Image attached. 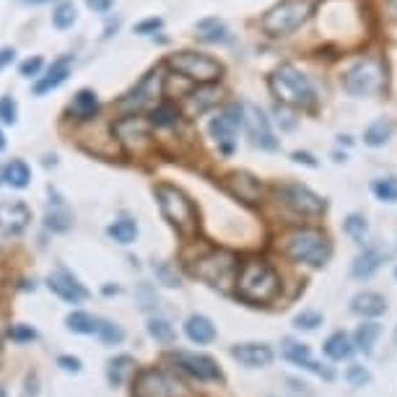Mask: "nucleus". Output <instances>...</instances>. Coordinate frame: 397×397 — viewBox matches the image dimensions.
Listing matches in <instances>:
<instances>
[{
	"instance_id": "nucleus-42",
	"label": "nucleus",
	"mask_w": 397,
	"mask_h": 397,
	"mask_svg": "<svg viewBox=\"0 0 397 397\" xmlns=\"http://www.w3.org/2000/svg\"><path fill=\"white\" fill-rule=\"evenodd\" d=\"M153 273H156V278H159L164 285H169V288H177V285H179V273H177V267H172L169 263H156L153 265Z\"/></svg>"
},
{
	"instance_id": "nucleus-26",
	"label": "nucleus",
	"mask_w": 397,
	"mask_h": 397,
	"mask_svg": "<svg viewBox=\"0 0 397 397\" xmlns=\"http://www.w3.org/2000/svg\"><path fill=\"white\" fill-rule=\"evenodd\" d=\"M96 109H99V99H96V94L89 91V89H83V91H78L73 96L71 112L76 114L78 120H89V117H94Z\"/></svg>"
},
{
	"instance_id": "nucleus-23",
	"label": "nucleus",
	"mask_w": 397,
	"mask_h": 397,
	"mask_svg": "<svg viewBox=\"0 0 397 397\" xmlns=\"http://www.w3.org/2000/svg\"><path fill=\"white\" fill-rule=\"evenodd\" d=\"M351 309H353L356 315H364V317H379L387 312V301H385V296L374 294V291H364V294L353 296Z\"/></svg>"
},
{
	"instance_id": "nucleus-10",
	"label": "nucleus",
	"mask_w": 397,
	"mask_h": 397,
	"mask_svg": "<svg viewBox=\"0 0 397 397\" xmlns=\"http://www.w3.org/2000/svg\"><path fill=\"white\" fill-rule=\"evenodd\" d=\"M242 120H245L242 104H229L224 112L218 114V117H213L211 125H208V132L213 135V141L221 145V151L224 153L234 151V138H236V130H239Z\"/></svg>"
},
{
	"instance_id": "nucleus-49",
	"label": "nucleus",
	"mask_w": 397,
	"mask_h": 397,
	"mask_svg": "<svg viewBox=\"0 0 397 397\" xmlns=\"http://www.w3.org/2000/svg\"><path fill=\"white\" fill-rule=\"evenodd\" d=\"M39 395V379H37V374H29L26 377V392H24V397H37Z\"/></svg>"
},
{
	"instance_id": "nucleus-50",
	"label": "nucleus",
	"mask_w": 397,
	"mask_h": 397,
	"mask_svg": "<svg viewBox=\"0 0 397 397\" xmlns=\"http://www.w3.org/2000/svg\"><path fill=\"white\" fill-rule=\"evenodd\" d=\"M86 3H89V8L96 10V13H107V10L112 8L114 0H86Z\"/></svg>"
},
{
	"instance_id": "nucleus-20",
	"label": "nucleus",
	"mask_w": 397,
	"mask_h": 397,
	"mask_svg": "<svg viewBox=\"0 0 397 397\" xmlns=\"http://www.w3.org/2000/svg\"><path fill=\"white\" fill-rule=\"evenodd\" d=\"M226 187H229V193L236 195V197H239V200H245V203H255L257 197H260V193H263L260 179L252 177V174H247V172L231 174V177L226 179Z\"/></svg>"
},
{
	"instance_id": "nucleus-36",
	"label": "nucleus",
	"mask_w": 397,
	"mask_h": 397,
	"mask_svg": "<svg viewBox=\"0 0 397 397\" xmlns=\"http://www.w3.org/2000/svg\"><path fill=\"white\" fill-rule=\"evenodd\" d=\"M371 193L377 195L382 203H397V177H385L371 184Z\"/></svg>"
},
{
	"instance_id": "nucleus-39",
	"label": "nucleus",
	"mask_w": 397,
	"mask_h": 397,
	"mask_svg": "<svg viewBox=\"0 0 397 397\" xmlns=\"http://www.w3.org/2000/svg\"><path fill=\"white\" fill-rule=\"evenodd\" d=\"M96 335L102 337L107 346H117V343H123L125 333L117 325L107 322V319H96Z\"/></svg>"
},
{
	"instance_id": "nucleus-18",
	"label": "nucleus",
	"mask_w": 397,
	"mask_h": 397,
	"mask_svg": "<svg viewBox=\"0 0 397 397\" xmlns=\"http://www.w3.org/2000/svg\"><path fill=\"white\" fill-rule=\"evenodd\" d=\"M231 356H234L242 367L263 369V367H270L273 351L267 346H263V343H242V346L231 348Z\"/></svg>"
},
{
	"instance_id": "nucleus-33",
	"label": "nucleus",
	"mask_w": 397,
	"mask_h": 397,
	"mask_svg": "<svg viewBox=\"0 0 397 397\" xmlns=\"http://www.w3.org/2000/svg\"><path fill=\"white\" fill-rule=\"evenodd\" d=\"M68 330L71 333H78V335H91L96 333V319L91 315H86V312H71L68 315Z\"/></svg>"
},
{
	"instance_id": "nucleus-15",
	"label": "nucleus",
	"mask_w": 397,
	"mask_h": 397,
	"mask_svg": "<svg viewBox=\"0 0 397 397\" xmlns=\"http://www.w3.org/2000/svg\"><path fill=\"white\" fill-rule=\"evenodd\" d=\"M117 138L130 148V151H141L143 145H148V123L143 117H123L120 123H114Z\"/></svg>"
},
{
	"instance_id": "nucleus-53",
	"label": "nucleus",
	"mask_w": 397,
	"mask_h": 397,
	"mask_svg": "<svg viewBox=\"0 0 397 397\" xmlns=\"http://www.w3.org/2000/svg\"><path fill=\"white\" fill-rule=\"evenodd\" d=\"M294 161H299V164H306V166H317V161L309 156V153H304V151H296L294 153Z\"/></svg>"
},
{
	"instance_id": "nucleus-34",
	"label": "nucleus",
	"mask_w": 397,
	"mask_h": 397,
	"mask_svg": "<svg viewBox=\"0 0 397 397\" xmlns=\"http://www.w3.org/2000/svg\"><path fill=\"white\" fill-rule=\"evenodd\" d=\"M195 29L200 31L197 37L203 42H224L226 39V26L218 19H203Z\"/></svg>"
},
{
	"instance_id": "nucleus-13",
	"label": "nucleus",
	"mask_w": 397,
	"mask_h": 397,
	"mask_svg": "<svg viewBox=\"0 0 397 397\" xmlns=\"http://www.w3.org/2000/svg\"><path fill=\"white\" fill-rule=\"evenodd\" d=\"M242 109H245V120H242V125L247 127L252 143L260 145V148H265V151H275V148H278V141L273 138L270 120L265 117L263 109H260L257 104H242Z\"/></svg>"
},
{
	"instance_id": "nucleus-32",
	"label": "nucleus",
	"mask_w": 397,
	"mask_h": 397,
	"mask_svg": "<svg viewBox=\"0 0 397 397\" xmlns=\"http://www.w3.org/2000/svg\"><path fill=\"white\" fill-rule=\"evenodd\" d=\"M379 335H382V327H379L377 322L361 325L356 330V348L364 351V353H371V348H374V343L379 340Z\"/></svg>"
},
{
	"instance_id": "nucleus-58",
	"label": "nucleus",
	"mask_w": 397,
	"mask_h": 397,
	"mask_svg": "<svg viewBox=\"0 0 397 397\" xmlns=\"http://www.w3.org/2000/svg\"><path fill=\"white\" fill-rule=\"evenodd\" d=\"M0 397H6V392H3V389H0Z\"/></svg>"
},
{
	"instance_id": "nucleus-8",
	"label": "nucleus",
	"mask_w": 397,
	"mask_h": 397,
	"mask_svg": "<svg viewBox=\"0 0 397 397\" xmlns=\"http://www.w3.org/2000/svg\"><path fill=\"white\" fill-rule=\"evenodd\" d=\"M193 273L197 275L200 281H205L208 285L229 288L236 273V257L231 255V252H224V249L211 252V255H205L203 260H197Z\"/></svg>"
},
{
	"instance_id": "nucleus-11",
	"label": "nucleus",
	"mask_w": 397,
	"mask_h": 397,
	"mask_svg": "<svg viewBox=\"0 0 397 397\" xmlns=\"http://www.w3.org/2000/svg\"><path fill=\"white\" fill-rule=\"evenodd\" d=\"M161 83H164V68H153L151 73H145L135 89H132L127 96L120 99V107L123 109H143V107H153L156 99L161 96Z\"/></svg>"
},
{
	"instance_id": "nucleus-29",
	"label": "nucleus",
	"mask_w": 397,
	"mask_h": 397,
	"mask_svg": "<svg viewBox=\"0 0 397 397\" xmlns=\"http://www.w3.org/2000/svg\"><path fill=\"white\" fill-rule=\"evenodd\" d=\"M31 179V172H29V166L24 161H10L8 166H3V182H8L10 187H16V190H24L26 184H29Z\"/></svg>"
},
{
	"instance_id": "nucleus-16",
	"label": "nucleus",
	"mask_w": 397,
	"mask_h": 397,
	"mask_svg": "<svg viewBox=\"0 0 397 397\" xmlns=\"http://www.w3.org/2000/svg\"><path fill=\"white\" fill-rule=\"evenodd\" d=\"M31 221V211L19 200L0 203V231L3 234H21Z\"/></svg>"
},
{
	"instance_id": "nucleus-21",
	"label": "nucleus",
	"mask_w": 397,
	"mask_h": 397,
	"mask_svg": "<svg viewBox=\"0 0 397 397\" xmlns=\"http://www.w3.org/2000/svg\"><path fill=\"white\" fill-rule=\"evenodd\" d=\"M71 65H73V55H62V58H58V60L50 65L47 76L37 81V86H34V94H39V96H42V94L52 91V89H58L60 83H65V78L71 76Z\"/></svg>"
},
{
	"instance_id": "nucleus-5",
	"label": "nucleus",
	"mask_w": 397,
	"mask_h": 397,
	"mask_svg": "<svg viewBox=\"0 0 397 397\" xmlns=\"http://www.w3.org/2000/svg\"><path fill=\"white\" fill-rule=\"evenodd\" d=\"M285 255L296 260V263H306V265H325L330 260V242L325 234H319L315 229H296L285 236Z\"/></svg>"
},
{
	"instance_id": "nucleus-31",
	"label": "nucleus",
	"mask_w": 397,
	"mask_h": 397,
	"mask_svg": "<svg viewBox=\"0 0 397 397\" xmlns=\"http://www.w3.org/2000/svg\"><path fill=\"white\" fill-rule=\"evenodd\" d=\"M107 234L112 236L114 242H120V245H130V242H135V236H138V224L130 221V218H120V221H114L107 229Z\"/></svg>"
},
{
	"instance_id": "nucleus-6",
	"label": "nucleus",
	"mask_w": 397,
	"mask_h": 397,
	"mask_svg": "<svg viewBox=\"0 0 397 397\" xmlns=\"http://www.w3.org/2000/svg\"><path fill=\"white\" fill-rule=\"evenodd\" d=\"M270 89L281 102L294 104V107H306V104L315 102V89H312L309 78L288 62L270 76Z\"/></svg>"
},
{
	"instance_id": "nucleus-1",
	"label": "nucleus",
	"mask_w": 397,
	"mask_h": 397,
	"mask_svg": "<svg viewBox=\"0 0 397 397\" xmlns=\"http://www.w3.org/2000/svg\"><path fill=\"white\" fill-rule=\"evenodd\" d=\"M343 86L351 96H379L387 86V65L377 55H367L343 76Z\"/></svg>"
},
{
	"instance_id": "nucleus-7",
	"label": "nucleus",
	"mask_w": 397,
	"mask_h": 397,
	"mask_svg": "<svg viewBox=\"0 0 397 397\" xmlns=\"http://www.w3.org/2000/svg\"><path fill=\"white\" fill-rule=\"evenodd\" d=\"M169 65H172L177 73H182L184 78H193V81L203 83H213L221 78V73H224V65L218 60H213L211 55H203V52H177L169 58Z\"/></svg>"
},
{
	"instance_id": "nucleus-25",
	"label": "nucleus",
	"mask_w": 397,
	"mask_h": 397,
	"mask_svg": "<svg viewBox=\"0 0 397 397\" xmlns=\"http://www.w3.org/2000/svg\"><path fill=\"white\" fill-rule=\"evenodd\" d=\"M218 96L221 94L211 89V86H203V89H197L187 96V112L190 114H203L205 109H211L213 104H218Z\"/></svg>"
},
{
	"instance_id": "nucleus-30",
	"label": "nucleus",
	"mask_w": 397,
	"mask_h": 397,
	"mask_svg": "<svg viewBox=\"0 0 397 397\" xmlns=\"http://www.w3.org/2000/svg\"><path fill=\"white\" fill-rule=\"evenodd\" d=\"M132 367H135V361H132L130 356H117L109 361V369H107V377H109V385L112 387H120L125 379H127V374L132 371Z\"/></svg>"
},
{
	"instance_id": "nucleus-44",
	"label": "nucleus",
	"mask_w": 397,
	"mask_h": 397,
	"mask_svg": "<svg viewBox=\"0 0 397 397\" xmlns=\"http://www.w3.org/2000/svg\"><path fill=\"white\" fill-rule=\"evenodd\" d=\"M294 325L299 330H317V327L322 325V315L319 312H301V315H296Z\"/></svg>"
},
{
	"instance_id": "nucleus-51",
	"label": "nucleus",
	"mask_w": 397,
	"mask_h": 397,
	"mask_svg": "<svg viewBox=\"0 0 397 397\" xmlns=\"http://www.w3.org/2000/svg\"><path fill=\"white\" fill-rule=\"evenodd\" d=\"M159 26H161V19H148V21H143V24H138L135 31H138V34H145V31H156Z\"/></svg>"
},
{
	"instance_id": "nucleus-52",
	"label": "nucleus",
	"mask_w": 397,
	"mask_h": 397,
	"mask_svg": "<svg viewBox=\"0 0 397 397\" xmlns=\"http://www.w3.org/2000/svg\"><path fill=\"white\" fill-rule=\"evenodd\" d=\"M13 58H16V50H13V47H3V50H0V71H3L6 65H10Z\"/></svg>"
},
{
	"instance_id": "nucleus-43",
	"label": "nucleus",
	"mask_w": 397,
	"mask_h": 397,
	"mask_svg": "<svg viewBox=\"0 0 397 397\" xmlns=\"http://www.w3.org/2000/svg\"><path fill=\"white\" fill-rule=\"evenodd\" d=\"M16 114H19L16 99H13V96H3V99H0V123L13 125L16 123Z\"/></svg>"
},
{
	"instance_id": "nucleus-28",
	"label": "nucleus",
	"mask_w": 397,
	"mask_h": 397,
	"mask_svg": "<svg viewBox=\"0 0 397 397\" xmlns=\"http://www.w3.org/2000/svg\"><path fill=\"white\" fill-rule=\"evenodd\" d=\"M392 130H395V125L389 120H377V123H371L364 130V143L371 145V148H379V145H385L392 138Z\"/></svg>"
},
{
	"instance_id": "nucleus-24",
	"label": "nucleus",
	"mask_w": 397,
	"mask_h": 397,
	"mask_svg": "<svg viewBox=\"0 0 397 397\" xmlns=\"http://www.w3.org/2000/svg\"><path fill=\"white\" fill-rule=\"evenodd\" d=\"M382 263H385V252H382L379 247H369V249H364V252L356 257L351 273L356 275V278H369V275L377 273L379 267H382Z\"/></svg>"
},
{
	"instance_id": "nucleus-55",
	"label": "nucleus",
	"mask_w": 397,
	"mask_h": 397,
	"mask_svg": "<svg viewBox=\"0 0 397 397\" xmlns=\"http://www.w3.org/2000/svg\"><path fill=\"white\" fill-rule=\"evenodd\" d=\"M6 148V138H3V132H0V151Z\"/></svg>"
},
{
	"instance_id": "nucleus-3",
	"label": "nucleus",
	"mask_w": 397,
	"mask_h": 397,
	"mask_svg": "<svg viewBox=\"0 0 397 397\" xmlns=\"http://www.w3.org/2000/svg\"><path fill=\"white\" fill-rule=\"evenodd\" d=\"M312 10H315L312 0H281L263 16L265 34L267 37H288L299 26H304Z\"/></svg>"
},
{
	"instance_id": "nucleus-14",
	"label": "nucleus",
	"mask_w": 397,
	"mask_h": 397,
	"mask_svg": "<svg viewBox=\"0 0 397 397\" xmlns=\"http://www.w3.org/2000/svg\"><path fill=\"white\" fill-rule=\"evenodd\" d=\"M169 361H174L177 367L187 371L190 377L200 379V382H215V379H221V371L215 367L213 358L208 356H197V353H187V351H177L169 356Z\"/></svg>"
},
{
	"instance_id": "nucleus-27",
	"label": "nucleus",
	"mask_w": 397,
	"mask_h": 397,
	"mask_svg": "<svg viewBox=\"0 0 397 397\" xmlns=\"http://www.w3.org/2000/svg\"><path fill=\"white\" fill-rule=\"evenodd\" d=\"M353 353V346H351V337L346 333H333V335L325 340V356L333 358V361H343Z\"/></svg>"
},
{
	"instance_id": "nucleus-37",
	"label": "nucleus",
	"mask_w": 397,
	"mask_h": 397,
	"mask_svg": "<svg viewBox=\"0 0 397 397\" xmlns=\"http://www.w3.org/2000/svg\"><path fill=\"white\" fill-rule=\"evenodd\" d=\"M148 333H151V337H156L159 343H164V346L174 343V327L169 325L164 317H153V319H148Z\"/></svg>"
},
{
	"instance_id": "nucleus-48",
	"label": "nucleus",
	"mask_w": 397,
	"mask_h": 397,
	"mask_svg": "<svg viewBox=\"0 0 397 397\" xmlns=\"http://www.w3.org/2000/svg\"><path fill=\"white\" fill-rule=\"evenodd\" d=\"M58 367L65 369V371L78 374V371H81V361H78L76 356H60V358H58Z\"/></svg>"
},
{
	"instance_id": "nucleus-46",
	"label": "nucleus",
	"mask_w": 397,
	"mask_h": 397,
	"mask_svg": "<svg viewBox=\"0 0 397 397\" xmlns=\"http://www.w3.org/2000/svg\"><path fill=\"white\" fill-rule=\"evenodd\" d=\"M10 337H13V340H19V343H26V340H34L37 333H34L31 327L16 325V327H10Z\"/></svg>"
},
{
	"instance_id": "nucleus-41",
	"label": "nucleus",
	"mask_w": 397,
	"mask_h": 397,
	"mask_svg": "<svg viewBox=\"0 0 397 397\" xmlns=\"http://www.w3.org/2000/svg\"><path fill=\"white\" fill-rule=\"evenodd\" d=\"M156 127H174V125L179 123V112L174 109L172 104H164V107H156V112H153V120H151Z\"/></svg>"
},
{
	"instance_id": "nucleus-38",
	"label": "nucleus",
	"mask_w": 397,
	"mask_h": 397,
	"mask_svg": "<svg viewBox=\"0 0 397 397\" xmlns=\"http://www.w3.org/2000/svg\"><path fill=\"white\" fill-rule=\"evenodd\" d=\"M44 224H47V229H52V231H68L73 224V213L65 205H60L58 211H50V213H47Z\"/></svg>"
},
{
	"instance_id": "nucleus-12",
	"label": "nucleus",
	"mask_w": 397,
	"mask_h": 397,
	"mask_svg": "<svg viewBox=\"0 0 397 397\" xmlns=\"http://www.w3.org/2000/svg\"><path fill=\"white\" fill-rule=\"evenodd\" d=\"M278 195H281V200H283L291 211H296V213H301V215L322 213V211H325V200L317 193H312L306 184H296V182L283 184V187L278 190Z\"/></svg>"
},
{
	"instance_id": "nucleus-35",
	"label": "nucleus",
	"mask_w": 397,
	"mask_h": 397,
	"mask_svg": "<svg viewBox=\"0 0 397 397\" xmlns=\"http://www.w3.org/2000/svg\"><path fill=\"white\" fill-rule=\"evenodd\" d=\"M76 19H78V10H76V6H73L71 0H68V3H60V6L55 8V13H52V24H55L58 29H71L73 24H76Z\"/></svg>"
},
{
	"instance_id": "nucleus-59",
	"label": "nucleus",
	"mask_w": 397,
	"mask_h": 397,
	"mask_svg": "<svg viewBox=\"0 0 397 397\" xmlns=\"http://www.w3.org/2000/svg\"><path fill=\"white\" fill-rule=\"evenodd\" d=\"M395 340H397V330H395Z\"/></svg>"
},
{
	"instance_id": "nucleus-47",
	"label": "nucleus",
	"mask_w": 397,
	"mask_h": 397,
	"mask_svg": "<svg viewBox=\"0 0 397 397\" xmlns=\"http://www.w3.org/2000/svg\"><path fill=\"white\" fill-rule=\"evenodd\" d=\"M42 68V58H29V60L21 62V76H26V78H31V76H37Z\"/></svg>"
},
{
	"instance_id": "nucleus-19",
	"label": "nucleus",
	"mask_w": 397,
	"mask_h": 397,
	"mask_svg": "<svg viewBox=\"0 0 397 397\" xmlns=\"http://www.w3.org/2000/svg\"><path fill=\"white\" fill-rule=\"evenodd\" d=\"M281 351H283V358H285V361H291V364H296V367L309 369V371H315V374H319V377H325V379L333 377V371L322 369V367H319V364L315 361V358H312V353H309V348H306L304 343H296V340H285Z\"/></svg>"
},
{
	"instance_id": "nucleus-40",
	"label": "nucleus",
	"mask_w": 397,
	"mask_h": 397,
	"mask_svg": "<svg viewBox=\"0 0 397 397\" xmlns=\"http://www.w3.org/2000/svg\"><path fill=\"white\" fill-rule=\"evenodd\" d=\"M346 234L351 236V239H356V242H364L369 234V224H367V218L364 215H348L346 218Z\"/></svg>"
},
{
	"instance_id": "nucleus-2",
	"label": "nucleus",
	"mask_w": 397,
	"mask_h": 397,
	"mask_svg": "<svg viewBox=\"0 0 397 397\" xmlns=\"http://www.w3.org/2000/svg\"><path fill=\"white\" fill-rule=\"evenodd\" d=\"M239 296L252 301V304H265V301H273L278 294V275L267 263L263 260H247L242 265V273H239Z\"/></svg>"
},
{
	"instance_id": "nucleus-17",
	"label": "nucleus",
	"mask_w": 397,
	"mask_h": 397,
	"mask_svg": "<svg viewBox=\"0 0 397 397\" xmlns=\"http://www.w3.org/2000/svg\"><path fill=\"white\" fill-rule=\"evenodd\" d=\"M47 285H50L52 294L60 296L62 301H71V304H78V301H83V299L89 296V291H86V288H83V285L78 283L68 270H62V267L55 275H50Z\"/></svg>"
},
{
	"instance_id": "nucleus-56",
	"label": "nucleus",
	"mask_w": 397,
	"mask_h": 397,
	"mask_svg": "<svg viewBox=\"0 0 397 397\" xmlns=\"http://www.w3.org/2000/svg\"><path fill=\"white\" fill-rule=\"evenodd\" d=\"M29 3H47V0H29Z\"/></svg>"
},
{
	"instance_id": "nucleus-45",
	"label": "nucleus",
	"mask_w": 397,
	"mask_h": 397,
	"mask_svg": "<svg viewBox=\"0 0 397 397\" xmlns=\"http://www.w3.org/2000/svg\"><path fill=\"white\" fill-rule=\"evenodd\" d=\"M346 379L351 382V385H353V387H364L369 379H371V374H369L364 367H351L346 371Z\"/></svg>"
},
{
	"instance_id": "nucleus-57",
	"label": "nucleus",
	"mask_w": 397,
	"mask_h": 397,
	"mask_svg": "<svg viewBox=\"0 0 397 397\" xmlns=\"http://www.w3.org/2000/svg\"><path fill=\"white\" fill-rule=\"evenodd\" d=\"M0 182H3V166H0Z\"/></svg>"
},
{
	"instance_id": "nucleus-22",
	"label": "nucleus",
	"mask_w": 397,
	"mask_h": 397,
	"mask_svg": "<svg viewBox=\"0 0 397 397\" xmlns=\"http://www.w3.org/2000/svg\"><path fill=\"white\" fill-rule=\"evenodd\" d=\"M184 333H187V337H190L193 343L205 346V343H211L215 337V327L208 317L193 315V317H187V322H184Z\"/></svg>"
},
{
	"instance_id": "nucleus-4",
	"label": "nucleus",
	"mask_w": 397,
	"mask_h": 397,
	"mask_svg": "<svg viewBox=\"0 0 397 397\" xmlns=\"http://www.w3.org/2000/svg\"><path fill=\"white\" fill-rule=\"evenodd\" d=\"M156 200H159L164 218L172 226H177L182 234H193L197 229V211H195L193 200L182 190H177L172 184H159L156 187Z\"/></svg>"
},
{
	"instance_id": "nucleus-9",
	"label": "nucleus",
	"mask_w": 397,
	"mask_h": 397,
	"mask_svg": "<svg viewBox=\"0 0 397 397\" xmlns=\"http://www.w3.org/2000/svg\"><path fill=\"white\" fill-rule=\"evenodd\" d=\"M135 397H195L187 385H182L177 377L148 369L135 379Z\"/></svg>"
},
{
	"instance_id": "nucleus-54",
	"label": "nucleus",
	"mask_w": 397,
	"mask_h": 397,
	"mask_svg": "<svg viewBox=\"0 0 397 397\" xmlns=\"http://www.w3.org/2000/svg\"><path fill=\"white\" fill-rule=\"evenodd\" d=\"M387 13H389V19L397 21V0H387Z\"/></svg>"
}]
</instances>
